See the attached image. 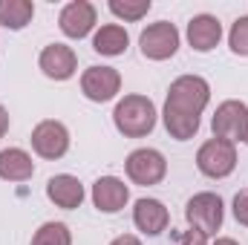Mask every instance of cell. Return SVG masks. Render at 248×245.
I'll use <instances>...</instances> for the list:
<instances>
[{"label": "cell", "instance_id": "obj_1", "mask_svg": "<svg viewBox=\"0 0 248 245\" xmlns=\"http://www.w3.org/2000/svg\"><path fill=\"white\" fill-rule=\"evenodd\" d=\"M156 122H159L156 104L147 95H139V92L124 95L116 104V110H113V124H116V130L124 138H144V136H150Z\"/></svg>", "mask_w": 248, "mask_h": 245}, {"label": "cell", "instance_id": "obj_2", "mask_svg": "<svg viewBox=\"0 0 248 245\" xmlns=\"http://www.w3.org/2000/svg\"><path fill=\"white\" fill-rule=\"evenodd\" d=\"M211 101V84L202 75H179L170 87H168V98H165V110L182 113V116H202L205 107Z\"/></svg>", "mask_w": 248, "mask_h": 245}, {"label": "cell", "instance_id": "obj_3", "mask_svg": "<svg viewBox=\"0 0 248 245\" xmlns=\"http://www.w3.org/2000/svg\"><path fill=\"white\" fill-rule=\"evenodd\" d=\"M185 219L193 231H202L205 237H214L222 228V219H225V205H222L219 193L202 190V193L190 196L185 205Z\"/></svg>", "mask_w": 248, "mask_h": 245}, {"label": "cell", "instance_id": "obj_4", "mask_svg": "<svg viewBox=\"0 0 248 245\" xmlns=\"http://www.w3.org/2000/svg\"><path fill=\"white\" fill-rule=\"evenodd\" d=\"M196 168L208 179H225L237 170V144L222 138H208L196 150Z\"/></svg>", "mask_w": 248, "mask_h": 245}, {"label": "cell", "instance_id": "obj_5", "mask_svg": "<svg viewBox=\"0 0 248 245\" xmlns=\"http://www.w3.org/2000/svg\"><path fill=\"white\" fill-rule=\"evenodd\" d=\"M124 170H127V179L133 184L150 187V184H159L168 176V159L153 147H139L124 159Z\"/></svg>", "mask_w": 248, "mask_h": 245}, {"label": "cell", "instance_id": "obj_6", "mask_svg": "<svg viewBox=\"0 0 248 245\" xmlns=\"http://www.w3.org/2000/svg\"><path fill=\"white\" fill-rule=\"evenodd\" d=\"M179 29L168 20H156L150 23L141 35H139V49L147 61H168L176 55L179 49Z\"/></svg>", "mask_w": 248, "mask_h": 245}, {"label": "cell", "instance_id": "obj_7", "mask_svg": "<svg viewBox=\"0 0 248 245\" xmlns=\"http://www.w3.org/2000/svg\"><path fill=\"white\" fill-rule=\"evenodd\" d=\"M32 150L46 159V162H55V159H63L69 153V130L63 122H55V119H46V122L35 124L32 136Z\"/></svg>", "mask_w": 248, "mask_h": 245}, {"label": "cell", "instance_id": "obj_8", "mask_svg": "<svg viewBox=\"0 0 248 245\" xmlns=\"http://www.w3.org/2000/svg\"><path fill=\"white\" fill-rule=\"evenodd\" d=\"M81 92L95 104L113 101L122 92V72L116 66H87L81 72Z\"/></svg>", "mask_w": 248, "mask_h": 245}, {"label": "cell", "instance_id": "obj_9", "mask_svg": "<svg viewBox=\"0 0 248 245\" xmlns=\"http://www.w3.org/2000/svg\"><path fill=\"white\" fill-rule=\"evenodd\" d=\"M246 116H248V104L237 101V98H228L217 107L214 119H211V130H214V138H222V141H243V130H246Z\"/></svg>", "mask_w": 248, "mask_h": 245}, {"label": "cell", "instance_id": "obj_10", "mask_svg": "<svg viewBox=\"0 0 248 245\" xmlns=\"http://www.w3.org/2000/svg\"><path fill=\"white\" fill-rule=\"evenodd\" d=\"M95 20H98V12H95V6L90 0H72L58 15V29L66 38L81 41V38H87L95 29Z\"/></svg>", "mask_w": 248, "mask_h": 245}, {"label": "cell", "instance_id": "obj_11", "mask_svg": "<svg viewBox=\"0 0 248 245\" xmlns=\"http://www.w3.org/2000/svg\"><path fill=\"white\" fill-rule=\"evenodd\" d=\"M38 66H41V72H44L46 78H52V81H69V78L78 72V55H75V49L66 46V44H49V46L41 49Z\"/></svg>", "mask_w": 248, "mask_h": 245}, {"label": "cell", "instance_id": "obj_12", "mask_svg": "<svg viewBox=\"0 0 248 245\" xmlns=\"http://www.w3.org/2000/svg\"><path fill=\"white\" fill-rule=\"evenodd\" d=\"M133 225H136L141 234H147V237H159V234L170 225V214H168L165 202L144 196V199H139V202L133 205Z\"/></svg>", "mask_w": 248, "mask_h": 245}, {"label": "cell", "instance_id": "obj_13", "mask_svg": "<svg viewBox=\"0 0 248 245\" xmlns=\"http://www.w3.org/2000/svg\"><path fill=\"white\" fill-rule=\"evenodd\" d=\"M130 202V187L119 176H101L93 184V205L101 214H119Z\"/></svg>", "mask_w": 248, "mask_h": 245}, {"label": "cell", "instance_id": "obj_14", "mask_svg": "<svg viewBox=\"0 0 248 245\" xmlns=\"http://www.w3.org/2000/svg\"><path fill=\"white\" fill-rule=\"evenodd\" d=\"M222 41V23L214 15H193L187 20V44L196 52H211Z\"/></svg>", "mask_w": 248, "mask_h": 245}, {"label": "cell", "instance_id": "obj_15", "mask_svg": "<svg viewBox=\"0 0 248 245\" xmlns=\"http://www.w3.org/2000/svg\"><path fill=\"white\" fill-rule=\"evenodd\" d=\"M84 196H87L84 184L78 182L72 173H58V176H52V179L46 182V199H49L55 208L75 211V208H81Z\"/></svg>", "mask_w": 248, "mask_h": 245}, {"label": "cell", "instance_id": "obj_16", "mask_svg": "<svg viewBox=\"0 0 248 245\" xmlns=\"http://www.w3.org/2000/svg\"><path fill=\"white\" fill-rule=\"evenodd\" d=\"M35 176V162L23 147L0 150V179L3 182H26Z\"/></svg>", "mask_w": 248, "mask_h": 245}, {"label": "cell", "instance_id": "obj_17", "mask_svg": "<svg viewBox=\"0 0 248 245\" xmlns=\"http://www.w3.org/2000/svg\"><path fill=\"white\" fill-rule=\"evenodd\" d=\"M130 46V35L122 23H104L95 35H93V49L98 55H107V58H119L127 52Z\"/></svg>", "mask_w": 248, "mask_h": 245}, {"label": "cell", "instance_id": "obj_18", "mask_svg": "<svg viewBox=\"0 0 248 245\" xmlns=\"http://www.w3.org/2000/svg\"><path fill=\"white\" fill-rule=\"evenodd\" d=\"M35 3L32 0H0V23L12 32H20L32 23Z\"/></svg>", "mask_w": 248, "mask_h": 245}, {"label": "cell", "instance_id": "obj_19", "mask_svg": "<svg viewBox=\"0 0 248 245\" xmlns=\"http://www.w3.org/2000/svg\"><path fill=\"white\" fill-rule=\"evenodd\" d=\"M162 122L165 130L170 133V138L176 141H187L199 133V119L196 116H182V113H173V110H162Z\"/></svg>", "mask_w": 248, "mask_h": 245}, {"label": "cell", "instance_id": "obj_20", "mask_svg": "<svg viewBox=\"0 0 248 245\" xmlns=\"http://www.w3.org/2000/svg\"><path fill=\"white\" fill-rule=\"evenodd\" d=\"M32 245H72V231L63 222H44L35 231Z\"/></svg>", "mask_w": 248, "mask_h": 245}, {"label": "cell", "instance_id": "obj_21", "mask_svg": "<svg viewBox=\"0 0 248 245\" xmlns=\"http://www.w3.org/2000/svg\"><path fill=\"white\" fill-rule=\"evenodd\" d=\"M150 0H110L107 3V9L119 17V20H127V23H136V20H141L147 12H150Z\"/></svg>", "mask_w": 248, "mask_h": 245}, {"label": "cell", "instance_id": "obj_22", "mask_svg": "<svg viewBox=\"0 0 248 245\" xmlns=\"http://www.w3.org/2000/svg\"><path fill=\"white\" fill-rule=\"evenodd\" d=\"M228 46H231V52H234V55H243V58H248V15L237 17V20L231 23V32H228Z\"/></svg>", "mask_w": 248, "mask_h": 245}, {"label": "cell", "instance_id": "obj_23", "mask_svg": "<svg viewBox=\"0 0 248 245\" xmlns=\"http://www.w3.org/2000/svg\"><path fill=\"white\" fill-rule=\"evenodd\" d=\"M231 208H234V219L248 228V190H240V193L234 196V205H231Z\"/></svg>", "mask_w": 248, "mask_h": 245}, {"label": "cell", "instance_id": "obj_24", "mask_svg": "<svg viewBox=\"0 0 248 245\" xmlns=\"http://www.w3.org/2000/svg\"><path fill=\"white\" fill-rule=\"evenodd\" d=\"M176 245H208V237H205L202 231H193V228H190V231H185V234L179 237Z\"/></svg>", "mask_w": 248, "mask_h": 245}, {"label": "cell", "instance_id": "obj_25", "mask_svg": "<svg viewBox=\"0 0 248 245\" xmlns=\"http://www.w3.org/2000/svg\"><path fill=\"white\" fill-rule=\"evenodd\" d=\"M9 124H12V119H9V110H6V107L0 104V138H3L6 133H9Z\"/></svg>", "mask_w": 248, "mask_h": 245}, {"label": "cell", "instance_id": "obj_26", "mask_svg": "<svg viewBox=\"0 0 248 245\" xmlns=\"http://www.w3.org/2000/svg\"><path fill=\"white\" fill-rule=\"evenodd\" d=\"M110 245H141L139 237H133V234H122V237H116Z\"/></svg>", "mask_w": 248, "mask_h": 245}, {"label": "cell", "instance_id": "obj_27", "mask_svg": "<svg viewBox=\"0 0 248 245\" xmlns=\"http://www.w3.org/2000/svg\"><path fill=\"white\" fill-rule=\"evenodd\" d=\"M214 245H240V243H237V240H231V237H219Z\"/></svg>", "mask_w": 248, "mask_h": 245}, {"label": "cell", "instance_id": "obj_28", "mask_svg": "<svg viewBox=\"0 0 248 245\" xmlns=\"http://www.w3.org/2000/svg\"><path fill=\"white\" fill-rule=\"evenodd\" d=\"M243 141L248 144V116H246V130H243Z\"/></svg>", "mask_w": 248, "mask_h": 245}]
</instances>
